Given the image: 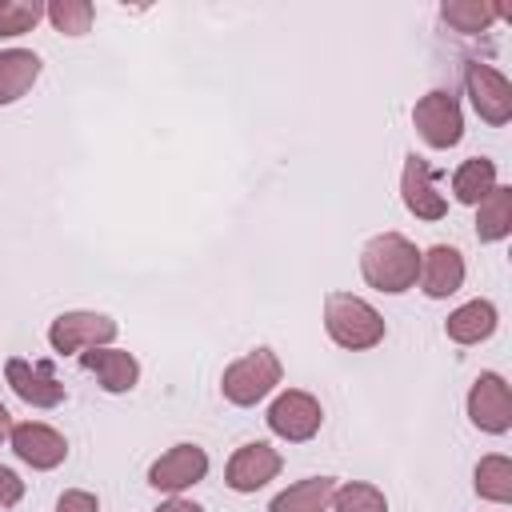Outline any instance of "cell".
Segmentation results:
<instances>
[{
    "label": "cell",
    "instance_id": "6da1fadb",
    "mask_svg": "<svg viewBox=\"0 0 512 512\" xmlns=\"http://www.w3.org/2000/svg\"><path fill=\"white\" fill-rule=\"evenodd\" d=\"M360 276L376 288V292H388V296H400L416 284L420 276V252L408 236L400 232H380L364 244L360 252Z\"/></svg>",
    "mask_w": 512,
    "mask_h": 512
},
{
    "label": "cell",
    "instance_id": "7a4b0ae2",
    "mask_svg": "<svg viewBox=\"0 0 512 512\" xmlns=\"http://www.w3.org/2000/svg\"><path fill=\"white\" fill-rule=\"evenodd\" d=\"M324 332L332 336V344L348 348V352H368L384 340V316L352 292H328L324 296Z\"/></svg>",
    "mask_w": 512,
    "mask_h": 512
},
{
    "label": "cell",
    "instance_id": "3957f363",
    "mask_svg": "<svg viewBox=\"0 0 512 512\" xmlns=\"http://www.w3.org/2000/svg\"><path fill=\"white\" fill-rule=\"evenodd\" d=\"M280 376H284L280 356H276L272 348H252L248 356H240V360H232V364L224 368L220 392H224L228 404L252 408V404H260V400L280 384Z\"/></svg>",
    "mask_w": 512,
    "mask_h": 512
},
{
    "label": "cell",
    "instance_id": "277c9868",
    "mask_svg": "<svg viewBox=\"0 0 512 512\" xmlns=\"http://www.w3.org/2000/svg\"><path fill=\"white\" fill-rule=\"evenodd\" d=\"M412 124H416L420 140H424L428 148H440V152H444V148H456L460 136H464V112H460L456 96L444 92V88H432V92H424V96L416 100Z\"/></svg>",
    "mask_w": 512,
    "mask_h": 512
},
{
    "label": "cell",
    "instance_id": "5b68a950",
    "mask_svg": "<svg viewBox=\"0 0 512 512\" xmlns=\"http://www.w3.org/2000/svg\"><path fill=\"white\" fill-rule=\"evenodd\" d=\"M120 324L104 312H60L48 328V344L52 352L60 356H72V352H88V348H108L116 340Z\"/></svg>",
    "mask_w": 512,
    "mask_h": 512
},
{
    "label": "cell",
    "instance_id": "8992f818",
    "mask_svg": "<svg viewBox=\"0 0 512 512\" xmlns=\"http://www.w3.org/2000/svg\"><path fill=\"white\" fill-rule=\"evenodd\" d=\"M268 428L280 436V440H288V444H304V440H312L316 432H320V424H324V408H320V400L312 396V392H304V388H288V392H280L272 404H268Z\"/></svg>",
    "mask_w": 512,
    "mask_h": 512
},
{
    "label": "cell",
    "instance_id": "52a82bcc",
    "mask_svg": "<svg viewBox=\"0 0 512 512\" xmlns=\"http://www.w3.org/2000/svg\"><path fill=\"white\" fill-rule=\"evenodd\" d=\"M464 88H468V100H472V108L480 112L484 124L500 128V124L512 120V84H508V76L500 68L480 64V60H468Z\"/></svg>",
    "mask_w": 512,
    "mask_h": 512
},
{
    "label": "cell",
    "instance_id": "ba28073f",
    "mask_svg": "<svg viewBox=\"0 0 512 512\" xmlns=\"http://www.w3.org/2000/svg\"><path fill=\"white\" fill-rule=\"evenodd\" d=\"M468 420L488 432V436H504L512 428V396H508V380L500 372H480L468 388Z\"/></svg>",
    "mask_w": 512,
    "mask_h": 512
},
{
    "label": "cell",
    "instance_id": "9c48e42d",
    "mask_svg": "<svg viewBox=\"0 0 512 512\" xmlns=\"http://www.w3.org/2000/svg\"><path fill=\"white\" fill-rule=\"evenodd\" d=\"M4 380H8V388H12L24 404H32V408H56V404H64V396H68L64 384L56 380V372H52V360L8 356Z\"/></svg>",
    "mask_w": 512,
    "mask_h": 512
},
{
    "label": "cell",
    "instance_id": "30bf717a",
    "mask_svg": "<svg viewBox=\"0 0 512 512\" xmlns=\"http://www.w3.org/2000/svg\"><path fill=\"white\" fill-rule=\"evenodd\" d=\"M204 476H208V452L200 444H176L148 468V484L168 496H180L184 488L200 484Z\"/></svg>",
    "mask_w": 512,
    "mask_h": 512
},
{
    "label": "cell",
    "instance_id": "8fae6325",
    "mask_svg": "<svg viewBox=\"0 0 512 512\" xmlns=\"http://www.w3.org/2000/svg\"><path fill=\"white\" fill-rule=\"evenodd\" d=\"M280 468H284V456H280L272 444L252 440V444H240V448L232 452V460H228V468H224V484H228L232 492H256V488H264L268 480H276Z\"/></svg>",
    "mask_w": 512,
    "mask_h": 512
},
{
    "label": "cell",
    "instance_id": "7c38bea8",
    "mask_svg": "<svg viewBox=\"0 0 512 512\" xmlns=\"http://www.w3.org/2000/svg\"><path fill=\"white\" fill-rule=\"evenodd\" d=\"M400 196H404V208H408L416 220H444V216H448V200H444V192H436V172H432L416 152L404 156Z\"/></svg>",
    "mask_w": 512,
    "mask_h": 512
},
{
    "label": "cell",
    "instance_id": "4fadbf2b",
    "mask_svg": "<svg viewBox=\"0 0 512 512\" xmlns=\"http://www.w3.org/2000/svg\"><path fill=\"white\" fill-rule=\"evenodd\" d=\"M12 452L32 464L36 472H48L56 464H64L68 456V440L52 428V424H40V420H24V424H12V436H8Z\"/></svg>",
    "mask_w": 512,
    "mask_h": 512
},
{
    "label": "cell",
    "instance_id": "5bb4252c",
    "mask_svg": "<svg viewBox=\"0 0 512 512\" xmlns=\"http://www.w3.org/2000/svg\"><path fill=\"white\" fill-rule=\"evenodd\" d=\"M464 256L452 248V244H432L428 252H420V288H424V296H432V300H444V296H452V292H460L464 288Z\"/></svg>",
    "mask_w": 512,
    "mask_h": 512
},
{
    "label": "cell",
    "instance_id": "9a60e30c",
    "mask_svg": "<svg viewBox=\"0 0 512 512\" xmlns=\"http://www.w3.org/2000/svg\"><path fill=\"white\" fill-rule=\"evenodd\" d=\"M80 368L92 372L100 380V388L112 392V396L132 392L136 380H140V364L124 348H88V352H80Z\"/></svg>",
    "mask_w": 512,
    "mask_h": 512
},
{
    "label": "cell",
    "instance_id": "2e32d148",
    "mask_svg": "<svg viewBox=\"0 0 512 512\" xmlns=\"http://www.w3.org/2000/svg\"><path fill=\"white\" fill-rule=\"evenodd\" d=\"M496 324H500V316H496L492 300H468L444 320V332L452 344H480L496 332Z\"/></svg>",
    "mask_w": 512,
    "mask_h": 512
},
{
    "label": "cell",
    "instance_id": "e0dca14e",
    "mask_svg": "<svg viewBox=\"0 0 512 512\" xmlns=\"http://www.w3.org/2000/svg\"><path fill=\"white\" fill-rule=\"evenodd\" d=\"M332 492H336L332 476H308V480H296L284 492H276L268 512H328Z\"/></svg>",
    "mask_w": 512,
    "mask_h": 512
},
{
    "label": "cell",
    "instance_id": "ac0fdd59",
    "mask_svg": "<svg viewBox=\"0 0 512 512\" xmlns=\"http://www.w3.org/2000/svg\"><path fill=\"white\" fill-rule=\"evenodd\" d=\"M40 76V56L28 48H4L0 52V104H16Z\"/></svg>",
    "mask_w": 512,
    "mask_h": 512
},
{
    "label": "cell",
    "instance_id": "d6986e66",
    "mask_svg": "<svg viewBox=\"0 0 512 512\" xmlns=\"http://www.w3.org/2000/svg\"><path fill=\"white\" fill-rule=\"evenodd\" d=\"M512 232V188L496 184L480 204H476V240L496 244Z\"/></svg>",
    "mask_w": 512,
    "mask_h": 512
},
{
    "label": "cell",
    "instance_id": "ffe728a7",
    "mask_svg": "<svg viewBox=\"0 0 512 512\" xmlns=\"http://www.w3.org/2000/svg\"><path fill=\"white\" fill-rule=\"evenodd\" d=\"M492 188H496V164L488 156H472V160H464L452 172V196L460 204H472L476 208Z\"/></svg>",
    "mask_w": 512,
    "mask_h": 512
},
{
    "label": "cell",
    "instance_id": "44dd1931",
    "mask_svg": "<svg viewBox=\"0 0 512 512\" xmlns=\"http://www.w3.org/2000/svg\"><path fill=\"white\" fill-rule=\"evenodd\" d=\"M472 484H476V496L480 500H492V504H512V460L504 452H492L476 464L472 472Z\"/></svg>",
    "mask_w": 512,
    "mask_h": 512
},
{
    "label": "cell",
    "instance_id": "7402d4cb",
    "mask_svg": "<svg viewBox=\"0 0 512 512\" xmlns=\"http://www.w3.org/2000/svg\"><path fill=\"white\" fill-rule=\"evenodd\" d=\"M504 16V8H496V4H480V0H448V4H440V20L448 24V28H456V32H464V36H472V32H484L492 20H500Z\"/></svg>",
    "mask_w": 512,
    "mask_h": 512
},
{
    "label": "cell",
    "instance_id": "603a6c76",
    "mask_svg": "<svg viewBox=\"0 0 512 512\" xmlns=\"http://www.w3.org/2000/svg\"><path fill=\"white\" fill-rule=\"evenodd\" d=\"M44 16L52 20L56 32H64V36H84V32L92 28V20H96V8H92L88 0H52V4L44 8Z\"/></svg>",
    "mask_w": 512,
    "mask_h": 512
},
{
    "label": "cell",
    "instance_id": "cb8c5ba5",
    "mask_svg": "<svg viewBox=\"0 0 512 512\" xmlns=\"http://www.w3.org/2000/svg\"><path fill=\"white\" fill-rule=\"evenodd\" d=\"M332 512H388V500L376 484H364V480H352L344 488L332 492Z\"/></svg>",
    "mask_w": 512,
    "mask_h": 512
},
{
    "label": "cell",
    "instance_id": "d4e9b609",
    "mask_svg": "<svg viewBox=\"0 0 512 512\" xmlns=\"http://www.w3.org/2000/svg\"><path fill=\"white\" fill-rule=\"evenodd\" d=\"M44 4L36 0H0V36H24L40 24Z\"/></svg>",
    "mask_w": 512,
    "mask_h": 512
},
{
    "label": "cell",
    "instance_id": "484cf974",
    "mask_svg": "<svg viewBox=\"0 0 512 512\" xmlns=\"http://www.w3.org/2000/svg\"><path fill=\"white\" fill-rule=\"evenodd\" d=\"M56 512H100V500L84 488H68L60 500H56Z\"/></svg>",
    "mask_w": 512,
    "mask_h": 512
},
{
    "label": "cell",
    "instance_id": "4316f807",
    "mask_svg": "<svg viewBox=\"0 0 512 512\" xmlns=\"http://www.w3.org/2000/svg\"><path fill=\"white\" fill-rule=\"evenodd\" d=\"M20 496H24V480H20L12 468H4V464H0V508L20 504Z\"/></svg>",
    "mask_w": 512,
    "mask_h": 512
},
{
    "label": "cell",
    "instance_id": "83f0119b",
    "mask_svg": "<svg viewBox=\"0 0 512 512\" xmlns=\"http://www.w3.org/2000/svg\"><path fill=\"white\" fill-rule=\"evenodd\" d=\"M156 512H204V508L192 504V500H184V496H172V500H164Z\"/></svg>",
    "mask_w": 512,
    "mask_h": 512
},
{
    "label": "cell",
    "instance_id": "f1b7e54d",
    "mask_svg": "<svg viewBox=\"0 0 512 512\" xmlns=\"http://www.w3.org/2000/svg\"><path fill=\"white\" fill-rule=\"evenodd\" d=\"M8 436H12V416H8V408L0 404V444H4Z\"/></svg>",
    "mask_w": 512,
    "mask_h": 512
}]
</instances>
